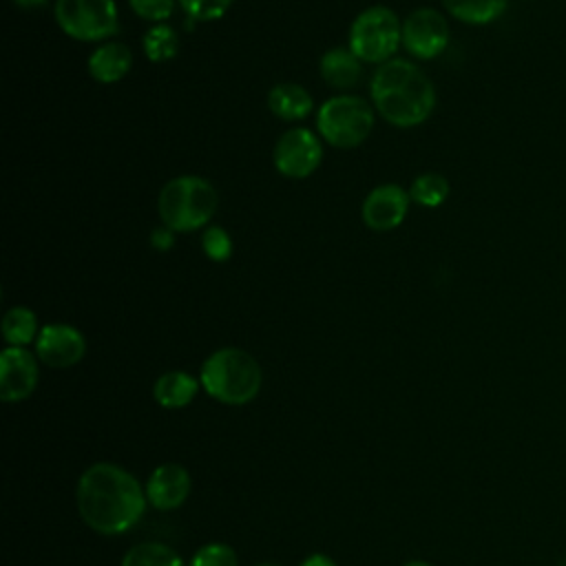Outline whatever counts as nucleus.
Wrapping results in <instances>:
<instances>
[{
  "mask_svg": "<svg viewBox=\"0 0 566 566\" xmlns=\"http://www.w3.org/2000/svg\"><path fill=\"white\" fill-rule=\"evenodd\" d=\"M188 566H239L237 562V553L221 542H212L201 546Z\"/></svg>",
  "mask_w": 566,
  "mask_h": 566,
  "instance_id": "5701e85b",
  "label": "nucleus"
},
{
  "mask_svg": "<svg viewBox=\"0 0 566 566\" xmlns=\"http://www.w3.org/2000/svg\"><path fill=\"white\" fill-rule=\"evenodd\" d=\"M133 66V51L124 42H104L99 44L86 62L91 77L99 84L119 82Z\"/></svg>",
  "mask_w": 566,
  "mask_h": 566,
  "instance_id": "4468645a",
  "label": "nucleus"
},
{
  "mask_svg": "<svg viewBox=\"0 0 566 566\" xmlns=\"http://www.w3.org/2000/svg\"><path fill=\"white\" fill-rule=\"evenodd\" d=\"M142 44H144V53L150 62H168L177 55L179 51V33L177 29H172L170 24H153L144 38H142Z\"/></svg>",
  "mask_w": 566,
  "mask_h": 566,
  "instance_id": "aec40b11",
  "label": "nucleus"
},
{
  "mask_svg": "<svg viewBox=\"0 0 566 566\" xmlns=\"http://www.w3.org/2000/svg\"><path fill=\"white\" fill-rule=\"evenodd\" d=\"M86 354V340L82 332L66 323H49L35 338V356L55 369L77 365Z\"/></svg>",
  "mask_w": 566,
  "mask_h": 566,
  "instance_id": "9d476101",
  "label": "nucleus"
},
{
  "mask_svg": "<svg viewBox=\"0 0 566 566\" xmlns=\"http://www.w3.org/2000/svg\"><path fill=\"white\" fill-rule=\"evenodd\" d=\"M261 367L252 354L239 347H221L212 352L199 374V382L208 396L226 405H245L261 389Z\"/></svg>",
  "mask_w": 566,
  "mask_h": 566,
  "instance_id": "7ed1b4c3",
  "label": "nucleus"
},
{
  "mask_svg": "<svg viewBox=\"0 0 566 566\" xmlns=\"http://www.w3.org/2000/svg\"><path fill=\"white\" fill-rule=\"evenodd\" d=\"M82 520L102 535H122L130 531L146 511V491L126 469L97 462L88 467L75 491Z\"/></svg>",
  "mask_w": 566,
  "mask_h": 566,
  "instance_id": "f257e3e1",
  "label": "nucleus"
},
{
  "mask_svg": "<svg viewBox=\"0 0 566 566\" xmlns=\"http://www.w3.org/2000/svg\"><path fill=\"white\" fill-rule=\"evenodd\" d=\"M179 7L186 11V15L190 20H197V22H210V20H217L221 18L232 0H177Z\"/></svg>",
  "mask_w": 566,
  "mask_h": 566,
  "instance_id": "393cba45",
  "label": "nucleus"
},
{
  "mask_svg": "<svg viewBox=\"0 0 566 566\" xmlns=\"http://www.w3.org/2000/svg\"><path fill=\"white\" fill-rule=\"evenodd\" d=\"M150 243H153V248H157V250H168V248L175 243V232H172L170 228H166V226L155 228L153 234H150Z\"/></svg>",
  "mask_w": 566,
  "mask_h": 566,
  "instance_id": "bb28decb",
  "label": "nucleus"
},
{
  "mask_svg": "<svg viewBox=\"0 0 566 566\" xmlns=\"http://www.w3.org/2000/svg\"><path fill=\"white\" fill-rule=\"evenodd\" d=\"M409 197L422 208H438L449 197V181L440 172H422L411 181Z\"/></svg>",
  "mask_w": 566,
  "mask_h": 566,
  "instance_id": "412c9836",
  "label": "nucleus"
},
{
  "mask_svg": "<svg viewBox=\"0 0 566 566\" xmlns=\"http://www.w3.org/2000/svg\"><path fill=\"white\" fill-rule=\"evenodd\" d=\"M449 15L464 24L495 22L509 7V0H440Z\"/></svg>",
  "mask_w": 566,
  "mask_h": 566,
  "instance_id": "a211bd4d",
  "label": "nucleus"
},
{
  "mask_svg": "<svg viewBox=\"0 0 566 566\" xmlns=\"http://www.w3.org/2000/svg\"><path fill=\"white\" fill-rule=\"evenodd\" d=\"M405 566H431L429 562H422V559H413V562H407Z\"/></svg>",
  "mask_w": 566,
  "mask_h": 566,
  "instance_id": "c756f323",
  "label": "nucleus"
},
{
  "mask_svg": "<svg viewBox=\"0 0 566 566\" xmlns=\"http://www.w3.org/2000/svg\"><path fill=\"white\" fill-rule=\"evenodd\" d=\"M374 128V108L365 97L336 95L325 99L316 113L318 135L334 148L349 150L360 146Z\"/></svg>",
  "mask_w": 566,
  "mask_h": 566,
  "instance_id": "39448f33",
  "label": "nucleus"
},
{
  "mask_svg": "<svg viewBox=\"0 0 566 566\" xmlns=\"http://www.w3.org/2000/svg\"><path fill=\"white\" fill-rule=\"evenodd\" d=\"M42 327H38V316L24 305L9 307L2 316V338L11 347H24L38 338Z\"/></svg>",
  "mask_w": 566,
  "mask_h": 566,
  "instance_id": "6ab92c4d",
  "label": "nucleus"
},
{
  "mask_svg": "<svg viewBox=\"0 0 566 566\" xmlns=\"http://www.w3.org/2000/svg\"><path fill=\"white\" fill-rule=\"evenodd\" d=\"M347 44L360 62L382 64L402 46V22L382 4L369 7L354 18Z\"/></svg>",
  "mask_w": 566,
  "mask_h": 566,
  "instance_id": "423d86ee",
  "label": "nucleus"
},
{
  "mask_svg": "<svg viewBox=\"0 0 566 566\" xmlns=\"http://www.w3.org/2000/svg\"><path fill=\"white\" fill-rule=\"evenodd\" d=\"M256 566H276V564H256Z\"/></svg>",
  "mask_w": 566,
  "mask_h": 566,
  "instance_id": "2f4dec72",
  "label": "nucleus"
},
{
  "mask_svg": "<svg viewBox=\"0 0 566 566\" xmlns=\"http://www.w3.org/2000/svg\"><path fill=\"white\" fill-rule=\"evenodd\" d=\"M53 15L57 27L80 42H104L119 24L115 0H55Z\"/></svg>",
  "mask_w": 566,
  "mask_h": 566,
  "instance_id": "0eeeda50",
  "label": "nucleus"
},
{
  "mask_svg": "<svg viewBox=\"0 0 566 566\" xmlns=\"http://www.w3.org/2000/svg\"><path fill=\"white\" fill-rule=\"evenodd\" d=\"M301 566H336V562H334L329 555L314 553V555H310Z\"/></svg>",
  "mask_w": 566,
  "mask_h": 566,
  "instance_id": "cd10ccee",
  "label": "nucleus"
},
{
  "mask_svg": "<svg viewBox=\"0 0 566 566\" xmlns=\"http://www.w3.org/2000/svg\"><path fill=\"white\" fill-rule=\"evenodd\" d=\"M38 385L35 356L24 347H7L0 354V398L18 402L33 394Z\"/></svg>",
  "mask_w": 566,
  "mask_h": 566,
  "instance_id": "f8f14e48",
  "label": "nucleus"
},
{
  "mask_svg": "<svg viewBox=\"0 0 566 566\" xmlns=\"http://www.w3.org/2000/svg\"><path fill=\"white\" fill-rule=\"evenodd\" d=\"M409 203V190H405L400 184H380L367 192L360 214L369 230L389 232L405 221Z\"/></svg>",
  "mask_w": 566,
  "mask_h": 566,
  "instance_id": "9b49d317",
  "label": "nucleus"
},
{
  "mask_svg": "<svg viewBox=\"0 0 566 566\" xmlns=\"http://www.w3.org/2000/svg\"><path fill=\"white\" fill-rule=\"evenodd\" d=\"M128 4L135 15L155 24L168 20L175 9V0H128Z\"/></svg>",
  "mask_w": 566,
  "mask_h": 566,
  "instance_id": "a878e982",
  "label": "nucleus"
},
{
  "mask_svg": "<svg viewBox=\"0 0 566 566\" xmlns=\"http://www.w3.org/2000/svg\"><path fill=\"white\" fill-rule=\"evenodd\" d=\"M272 161L283 177L305 179L321 166L323 144L310 128H290L276 139Z\"/></svg>",
  "mask_w": 566,
  "mask_h": 566,
  "instance_id": "6e6552de",
  "label": "nucleus"
},
{
  "mask_svg": "<svg viewBox=\"0 0 566 566\" xmlns=\"http://www.w3.org/2000/svg\"><path fill=\"white\" fill-rule=\"evenodd\" d=\"M144 491L155 509L170 511L186 502L190 493V475L181 464L166 462L148 475Z\"/></svg>",
  "mask_w": 566,
  "mask_h": 566,
  "instance_id": "ddd939ff",
  "label": "nucleus"
},
{
  "mask_svg": "<svg viewBox=\"0 0 566 566\" xmlns=\"http://www.w3.org/2000/svg\"><path fill=\"white\" fill-rule=\"evenodd\" d=\"M199 382L188 371H166L153 385V398L166 409H181L197 396Z\"/></svg>",
  "mask_w": 566,
  "mask_h": 566,
  "instance_id": "f3484780",
  "label": "nucleus"
},
{
  "mask_svg": "<svg viewBox=\"0 0 566 566\" xmlns=\"http://www.w3.org/2000/svg\"><path fill=\"white\" fill-rule=\"evenodd\" d=\"M122 566H184L181 557L166 544L142 542L135 544L122 559Z\"/></svg>",
  "mask_w": 566,
  "mask_h": 566,
  "instance_id": "4be33fe9",
  "label": "nucleus"
},
{
  "mask_svg": "<svg viewBox=\"0 0 566 566\" xmlns=\"http://www.w3.org/2000/svg\"><path fill=\"white\" fill-rule=\"evenodd\" d=\"M449 22L433 7L413 9L402 20V46L416 60H433L449 44Z\"/></svg>",
  "mask_w": 566,
  "mask_h": 566,
  "instance_id": "1a4fd4ad",
  "label": "nucleus"
},
{
  "mask_svg": "<svg viewBox=\"0 0 566 566\" xmlns=\"http://www.w3.org/2000/svg\"><path fill=\"white\" fill-rule=\"evenodd\" d=\"M369 95L374 111L398 128L422 124L436 108V88L429 75L402 57H391L376 66Z\"/></svg>",
  "mask_w": 566,
  "mask_h": 566,
  "instance_id": "f03ea898",
  "label": "nucleus"
},
{
  "mask_svg": "<svg viewBox=\"0 0 566 566\" xmlns=\"http://www.w3.org/2000/svg\"><path fill=\"white\" fill-rule=\"evenodd\" d=\"M201 248L210 261L223 263L232 254V239L223 228L210 226V228H206V232L201 237Z\"/></svg>",
  "mask_w": 566,
  "mask_h": 566,
  "instance_id": "b1692460",
  "label": "nucleus"
},
{
  "mask_svg": "<svg viewBox=\"0 0 566 566\" xmlns=\"http://www.w3.org/2000/svg\"><path fill=\"white\" fill-rule=\"evenodd\" d=\"M13 4L20 9H42L49 4V0H13Z\"/></svg>",
  "mask_w": 566,
  "mask_h": 566,
  "instance_id": "c85d7f7f",
  "label": "nucleus"
},
{
  "mask_svg": "<svg viewBox=\"0 0 566 566\" xmlns=\"http://www.w3.org/2000/svg\"><path fill=\"white\" fill-rule=\"evenodd\" d=\"M268 108L283 122H296L314 111V99L305 86L296 82H279L268 93Z\"/></svg>",
  "mask_w": 566,
  "mask_h": 566,
  "instance_id": "dca6fc26",
  "label": "nucleus"
},
{
  "mask_svg": "<svg viewBox=\"0 0 566 566\" xmlns=\"http://www.w3.org/2000/svg\"><path fill=\"white\" fill-rule=\"evenodd\" d=\"M557 566H566V557H564V559H562Z\"/></svg>",
  "mask_w": 566,
  "mask_h": 566,
  "instance_id": "7c9ffc66",
  "label": "nucleus"
},
{
  "mask_svg": "<svg viewBox=\"0 0 566 566\" xmlns=\"http://www.w3.org/2000/svg\"><path fill=\"white\" fill-rule=\"evenodd\" d=\"M219 195L199 175H179L166 181L157 197V212L172 232H192L208 226L217 212Z\"/></svg>",
  "mask_w": 566,
  "mask_h": 566,
  "instance_id": "20e7f679",
  "label": "nucleus"
},
{
  "mask_svg": "<svg viewBox=\"0 0 566 566\" xmlns=\"http://www.w3.org/2000/svg\"><path fill=\"white\" fill-rule=\"evenodd\" d=\"M321 77L336 91L354 88L363 80V62L347 46H334L323 53L318 62Z\"/></svg>",
  "mask_w": 566,
  "mask_h": 566,
  "instance_id": "2eb2a0df",
  "label": "nucleus"
}]
</instances>
